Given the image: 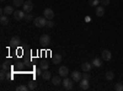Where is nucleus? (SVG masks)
Segmentation results:
<instances>
[{
	"label": "nucleus",
	"instance_id": "2eb2a0df",
	"mask_svg": "<svg viewBox=\"0 0 123 91\" xmlns=\"http://www.w3.org/2000/svg\"><path fill=\"white\" fill-rule=\"evenodd\" d=\"M92 67H94V65H92V63H87L86 62V63L81 64V70H83V72H90Z\"/></svg>",
	"mask_w": 123,
	"mask_h": 91
},
{
	"label": "nucleus",
	"instance_id": "dca6fc26",
	"mask_svg": "<svg viewBox=\"0 0 123 91\" xmlns=\"http://www.w3.org/2000/svg\"><path fill=\"white\" fill-rule=\"evenodd\" d=\"M96 16L97 17H102L104 16V14H105V9H104V6H96Z\"/></svg>",
	"mask_w": 123,
	"mask_h": 91
},
{
	"label": "nucleus",
	"instance_id": "6e6552de",
	"mask_svg": "<svg viewBox=\"0 0 123 91\" xmlns=\"http://www.w3.org/2000/svg\"><path fill=\"white\" fill-rule=\"evenodd\" d=\"M20 44H21V39H20L17 36H15V37H12L11 39H10V46H11V47L17 48Z\"/></svg>",
	"mask_w": 123,
	"mask_h": 91
},
{
	"label": "nucleus",
	"instance_id": "39448f33",
	"mask_svg": "<svg viewBox=\"0 0 123 91\" xmlns=\"http://www.w3.org/2000/svg\"><path fill=\"white\" fill-rule=\"evenodd\" d=\"M22 9H24L25 12H31V11L33 10V4H32V1H31V0H27V1H25L24 5H22Z\"/></svg>",
	"mask_w": 123,
	"mask_h": 91
},
{
	"label": "nucleus",
	"instance_id": "f8f14e48",
	"mask_svg": "<svg viewBox=\"0 0 123 91\" xmlns=\"http://www.w3.org/2000/svg\"><path fill=\"white\" fill-rule=\"evenodd\" d=\"M50 81H52V84H53V85L58 86V85H60L62 83H63V80H62V76H60V75H55V76H52Z\"/></svg>",
	"mask_w": 123,
	"mask_h": 91
},
{
	"label": "nucleus",
	"instance_id": "ddd939ff",
	"mask_svg": "<svg viewBox=\"0 0 123 91\" xmlns=\"http://www.w3.org/2000/svg\"><path fill=\"white\" fill-rule=\"evenodd\" d=\"M79 84H80L81 90H87L89 89V79H81L79 81Z\"/></svg>",
	"mask_w": 123,
	"mask_h": 91
},
{
	"label": "nucleus",
	"instance_id": "1a4fd4ad",
	"mask_svg": "<svg viewBox=\"0 0 123 91\" xmlns=\"http://www.w3.org/2000/svg\"><path fill=\"white\" fill-rule=\"evenodd\" d=\"M43 15L47 20H53L54 18V11L52 9H46L44 11H43Z\"/></svg>",
	"mask_w": 123,
	"mask_h": 91
},
{
	"label": "nucleus",
	"instance_id": "b1692460",
	"mask_svg": "<svg viewBox=\"0 0 123 91\" xmlns=\"http://www.w3.org/2000/svg\"><path fill=\"white\" fill-rule=\"evenodd\" d=\"M113 78H115V74L112 73V72H107L106 73V79L107 80H110V81H111V80H113Z\"/></svg>",
	"mask_w": 123,
	"mask_h": 91
},
{
	"label": "nucleus",
	"instance_id": "cd10ccee",
	"mask_svg": "<svg viewBox=\"0 0 123 91\" xmlns=\"http://www.w3.org/2000/svg\"><path fill=\"white\" fill-rule=\"evenodd\" d=\"M14 6H16V7H20V6H22L24 5V1H18V0H14Z\"/></svg>",
	"mask_w": 123,
	"mask_h": 91
},
{
	"label": "nucleus",
	"instance_id": "7c9ffc66",
	"mask_svg": "<svg viewBox=\"0 0 123 91\" xmlns=\"http://www.w3.org/2000/svg\"><path fill=\"white\" fill-rule=\"evenodd\" d=\"M1 69H4V70H9V64H7V62L1 63Z\"/></svg>",
	"mask_w": 123,
	"mask_h": 91
},
{
	"label": "nucleus",
	"instance_id": "9d476101",
	"mask_svg": "<svg viewBox=\"0 0 123 91\" xmlns=\"http://www.w3.org/2000/svg\"><path fill=\"white\" fill-rule=\"evenodd\" d=\"M101 58L102 60H106V62H108V60H111L112 58V54L108 49H105V50H102V53H101Z\"/></svg>",
	"mask_w": 123,
	"mask_h": 91
},
{
	"label": "nucleus",
	"instance_id": "20e7f679",
	"mask_svg": "<svg viewBox=\"0 0 123 91\" xmlns=\"http://www.w3.org/2000/svg\"><path fill=\"white\" fill-rule=\"evenodd\" d=\"M58 73H59V75H60L62 78H67V76L70 74L68 67H65V65H60L59 69H58Z\"/></svg>",
	"mask_w": 123,
	"mask_h": 91
},
{
	"label": "nucleus",
	"instance_id": "393cba45",
	"mask_svg": "<svg viewBox=\"0 0 123 91\" xmlns=\"http://www.w3.org/2000/svg\"><path fill=\"white\" fill-rule=\"evenodd\" d=\"M39 67L42 68V70H48V68H49V64L47 63V62H42L39 64Z\"/></svg>",
	"mask_w": 123,
	"mask_h": 91
},
{
	"label": "nucleus",
	"instance_id": "412c9836",
	"mask_svg": "<svg viewBox=\"0 0 123 91\" xmlns=\"http://www.w3.org/2000/svg\"><path fill=\"white\" fill-rule=\"evenodd\" d=\"M27 90H30V89L26 85H17L16 86V91H27Z\"/></svg>",
	"mask_w": 123,
	"mask_h": 91
},
{
	"label": "nucleus",
	"instance_id": "f03ea898",
	"mask_svg": "<svg viewBox=\"0 0 123 91\" xmlns=\"http://www.w3.org/2000/svg\"><path fill=\"white\" fill-rule=\"evenodd\" d=\"M33 24L36 27H46L47 25V18L43 16V17H36L33 20Z\"/></svg>",
	"mask_w": 123,
	"mask_h": 91
},
{
	"label": "nucleus",
	"instance_id": "9b49d317",
	"mask_svg": "<svg viewBox=\"0 0 123 91\" xmlns=\"http://www.w3.org/2000/svg\"><path fill=\"white\" fill-rule=\"evenodd\" d=\"M1 12L3 14H5V15H14V12H15V10H14V7L12 6H10V5H7V6H5L3 10H1Z\"/></svg>",
	"mask_w": 123,
	"mask_h": 91
},
{
	"label": "nucleus",
	"instance_id": "f3484780",
	"mask_svg": "<svg viewBox=\"0 0 123 91\" xmlns=\"http://www.w3.org/2000/svg\"><path fill=\"white\" fill-rule=\"evenodd\" d=\"M41 76H42L44 80H50V79H52V73L48 72V70H43V73H42Z\"/></svg>",
	"mask_w": 123,
	"mask_h": 91
},
{
	"label": "nucleus",
	"instance_id": "473e14b6",
	"mask_svg": "<svg viewBox=\"0 0 123 91\" xmlns=\"http://www.w3.org/2000/svg\"><path fill=\"white\" fill-rule=\"evenodd\" d=\"M83 79H90L89 72H84V73H83Z\"/></svg>",
	"mask_w": 123,
	"mask_h": 91
},
{
	"label": "nucleus",
	"instance_id": "2f4dec72",
	"mask_svg": "<svg viewBox=\"0 0 123 91\" xmlns=\"http://www.w3.org/2000/svg\"><path fill=\"white\" fill-rule=\"evenodd\" d=\"M42 73L43 72H42V68H41V67L36 69V75H42Z\"/></svg>",
	"mask_w": 123,
	"mask_h": 91
},
{
	"label": "nucleus",
	"instance_id": "bb28decb",
	"mask_svg": "<svg viewBox=\"0 0 123 91\" xmlns=\"http://www.w3.org/2000/svg\"><path fill=\"white\" fill-rule=\"evenodd\" d=\"M89 4L91 6H97L100 4V0H89Z\"/></svg>",
	"mask_w": 123,
	"mask_h": 91
},
{
	"label": "nucleus",
	"instance_id": "4be33fe9",
	"mask_svg": "<svg viewBox=\"0 0 123 91\" xmlns=\"http://www.w3.org/2000/svg\"><path fill=\"white\" fill-rule=\"evenodd\" d=\"M6 78H7V70L1 69V72H0V79H1V80H5Z\"/></svg>",
	"mask_w": 123,
	"mask_h": 91
},
{
	"label": "nucleus",
	"instance_id": "a878e982",
	"mask_svg": "<svg viewBox=\"0 0 123 91\" xmlns=\"http://www.w3.org/2000/svg\"><path fill=\"white\" fill-rule=\"evenodd\" d=\"M25 20H26V21H33L35 18H33V16L31 15L30 12H27V14L25 15Z\"/></svg>",
	"mask_w": 123,
	"mask_h": 91
},
{
	"label": "nucleus",
	"instance_id": "c85d7f7f",
	"mask_svg": "<svg viewBox=\"0 0 123 91\" xmlns=\"http://www.w3.org/2000/svg\"><path fill=\"white\" fill-rule=\"evenodd\" d=\"M48 28H52V27H54V22L52 21V20H47V25H46Z\"/></svg>",
	"mask_w": 123,
	"mask_h": 91
},
{
	"label": "nucleus",
	"instance_id": "f704fd0d",
	"mask_svg": "<svg viewBox=\"0 0 123 91\" xmlns=\"http://www.w3.org/2000/svg\"><path fill=\"white\" fill-rule=\"evenodd\" d=\"M1 1H4V0H1Z\"/></svg>",
	"mask_w": 123,
	"mask_h": 91
},
{
	"label": "nucleus",
	"instance_id": "0eeeda50",
	"mask_svg": "<svg viewBox=\"0 0 123 91\" xmlns=\"http://www.w3.org/2000/svg\"><path fill=\"white\" fill-rule=\"evenodd\" d=\"M39 43H41V44H43V46L49 44V43H50V36L47 35V33L42 35V36H41V38H39Z\"/></svg>",
	"mask_w": 123,
	"mask_h": 91
},
{
	"label": "nucleus",
	"instance_id": "6ab92c4d",
	"mask_svg": "<svg viewBox=\"0 0 123 91\" xmlns=\"http://www.w3.org/2000/svg\"><path fill=\"white\" fill-rule=\"evenodd\" d=\"M91 63H92V65H94V67L100 68V67H102V59H100V58H95Z\"/></svg>",
	"mask_w": 123,
	"mask_h": 91
},
{
	"label": "nucleus",
	"instance_id": "423d86ee",
	"mask_svg": "<svg viewBox=\"0 0 123 91\" xmlns=\"http://www.w3.org/2000/svg\"><path fill=\"white\" fill-rule=\"evenodd\" d=\"M25 11H24V10H16V11L14 12V18L16 20V21H20V20H24L25 18Z\"/></svg>",
	"mask_w": 123,
	"mask_h": 91
},
{
	"label": "nucleus",
	"instance_id": "a211bd4d",
	"mask_svg": "<svg viewBox=\"0 0 123 91\" xmlns=\"http://www.w3.org/2000/svg\"><path fill=\"white\" fill-rule=\"evenodd\" d=\"M0 22H1V25H7L9 24V16L5 14H1V16H0Z\"/></svg>",
	"mask_w": 123,
	"mask_h": 91
},
{
	"label": "nucleus",
	"instance_id": "72a5a7b5",
	"mask_svg": "<svg viewBox=\"0 0 123 91\" xmlns=\"http://www.w3.org/2000/svg\"><path fill=\"white\" fill-rule=\"evenodd\" d=\"M18 1H24V0H18Z\"/></svg>",
	"mask_w": 123,
	"mask_h": 91
},
{
	"label": "nucleus",
	"instance_id": "4468645a",
	"mask_svg": "<svg viewBox=\"0 0 123 91\" xmlns=\"http://www.w3.org/2000/svg\"><path fill=\"white\" fill-rule=\"evenodd\" d=\"M62 59H63L62 54L57 53V54H54V55L52 57V63H54V64H59V63H62Z\"/></svg>",
	"mask_w": 123,
	"mask_h": 91
},
{
	"label": "nucleus",
	"instance_id": "c756f323",
	"mask_svg": "<svg viewBox=\"0 0 123 91\" xmlns=\"http://www.w3.org/2000/svg\"><path fill=\"white\" fill-rule=\"evenodd\" d=\"M100 4H102V6H107L110 5V0H100Z\"/></svg>",
	"mask_w": 123,
	"mask_h": 91
},
{
	"label": "nucleus",
	"instance_id": "f257e3e1",
	"mask_svg": "<svg viewBox=\"0 0 123 91\" xmlns=\"http://www.w3.org/2000/svg\"><path fill=\"white\" fill-rule=\"evenodd\" d=\"M63 86H64V89L65 90H73V87H74V80L71 79V78H64V80H63Z\"/></svg>",
	"mask_w": 123,
	"mask_h": 91
},
{
	"label": "nucleus",
	"instance_id": "5701e85b",
	"mask_svg": "<svg viewBox=\"0 0 123 91\" xmlns=\"http://www.w3.org/2000/svg\"><path fill=\"white\" fill-rule=\"evenodd\" d=\"M115 90H116V91H123V84H122V83H116Z\"/></svg>",
	"mask_w": 123,
	"mask_h": 91
},
{
	"label": "nucleus",
	"instance_id": "aec40b11",
	"mask_svg": "<svg viewBox=\"0 0 123 91\" xmlns=\"http://www.w3.org/2000/svg\"><path fill=\"white\" fill-rule=\"evenodd\" d=\"M27 86L30 90H35V89H37V81L36 80H31V81L27 83Z\"/></svg>",
	"mask_w": 123,
	"mask_h": 91
},
{
	"label": "nucleus",
	"instance_id": "7ed1b4c3",
	"mask_svg": "<svg viewBox=\"0 0 123 91\" xmlns=\"http://www.w3.org/2000/svg\"><path fill=\"white\" fill-rule=\"evenodd\" d=\"M70 76L71 79L74 80V83H79L81 79H83V73H79L78 70H74V72L70 73Z\"/></svg>",
	"mask_w": 123,
	"mask_h": 91
}]
</instances>
